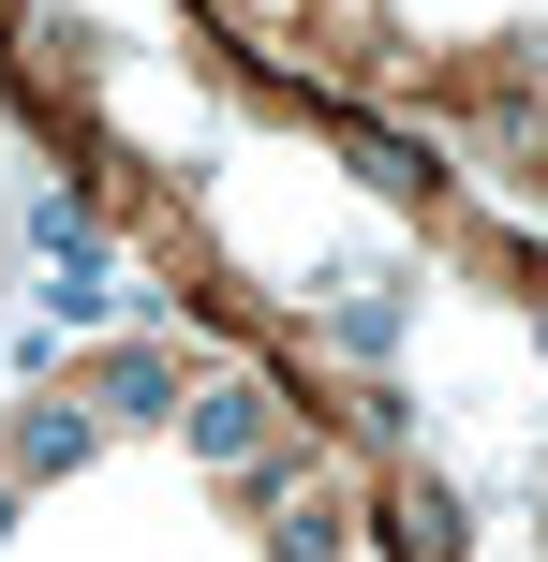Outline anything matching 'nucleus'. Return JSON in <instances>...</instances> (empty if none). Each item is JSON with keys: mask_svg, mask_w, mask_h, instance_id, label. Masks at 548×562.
Returning <instances> with one entry per match:
<instances>
[{"mask_svg": "<svg viewBox=\"0 0 548 562\" xmlns=\"http://www.w3.org/2000/svg\"><path fill=\"white\" fill-rule=\"evenodd\" d=\"M75 459H89V415H75V400H45V415L15 429V474H75Z\"/></svg>", "mask_w": 548, "mask_h": 562, "instance_id": "f257e3e1", "label": "nucleus"}, {"mask_svg": "<svg viewBox=\"0 0 548 562\" xmlns=\"http://www.w3.org/2000/svg\"><path fill=\"white\" fill-rule=\"evenodd\" d=\"M253 429H267V385H208V400H193V445H223V459H237Z\"/></svg>", "mask_w": 548, "mask_h": 562, "instance_id": "f03ea898", "label": "nucleus"}, {"mask_svg": "<svg viewBox=\"0 0 548 562\" xmlns=\"http://www.w3.org/2000/svg\"><path fill=\"white\" fill-rule=\"evenodd\" d=\"M401 562H460V504L445 488H401Z\"/></svg>", "mask_w": 548, "mask_h": 562, "instance_id": "7ed1b4c3", "label": "nucleus"}, {"mask_svg": "<svg viewBox=\"0 0 548 562\" xmlns=\"http://www.w3.org/2000/svg\"><path fill=\"white\" fill-rule=\"evenodd\" d=\"M267 562H342V518H326V504H282V518H267Z\"/></svg>", "mask_w": 548, "mask_h": 562, "instance_id": "20e7f679", "label": "nucleus"}, {"mask_svg": "<svg viewBox=\"0 0 548 562\" xmlns=\"http://www.w3.org/2000/svg\"><path fill=\"white\" fill-rule=\"evenodd\" d=\"M104 400L119 415H164V356H104Z\"/></svg>", "mask_w": 548, "mask_h": 562, "instance_id": "39448f33", "label": "nucleus"}, {"mask_svg": "<svg viewBox=\"0 0 548 562\" xmlns=\"http://www.w3.org/2000/svg\"><path fill=\"white\" fill-rule=\"evenodd\" d=\"M0 518H15V474H0Z\"/></svg>", "mask_w": 548, "mask_h": 562, "instance_id": "423d86ee", "label": "nucleus"}, {"mask_svg": "<svg viewBox=\"0 0 548 562\" xmlns=\"http://www.w3.org/2000/svg\"><path fill=\"white\" fill-rule=\"evenodd\" d=\"M0 15H30V0H0Z\"/></svg>", "mask_w": 548, "mask_h": 562, "instance_id": "0eeeda50", "label": "nucleus"}]
</instances>
